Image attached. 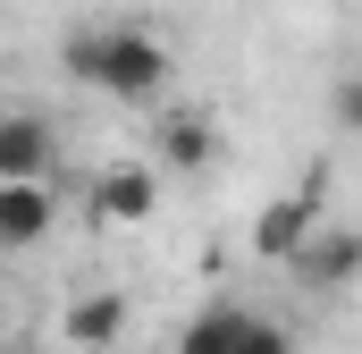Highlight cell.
Here are the masks:
<instances>
[{
    "label": "cell",
    "mask_w": 362,
    "mask_h": 354,
    "mask_svg": "<svg viewBox=\"0 0 362 354\" xmlns=\"http://www.w3.org/2000/svg\"><path fill=\"white\" fill-rule=\"evenodd\" d=\"M59 169V127L42 110H0V185H42Z\"/></svg>",
    "instance_id": "cell-2"
},
{
    "label": "cell",
    "mask_w": 362,
    "mask_h": 354,
    "mask_svg": "<svg viewBox=\"0 0 362 354\" xmlns=\"http://www.w3.org/2000/svg\"><path fill=\"white\" fill-rule=\"evenodd\" d=\"M59 68L76 85L110 93V101H160V85H169V42L144 34V25H76L59 42Z\"/></svg>",
    "instance_id": "cell-1"
},
{
    "label": "cell",
    "mask_w": 362,
    "mask_h": 354,
    "mask_svg": "<svg viewBox=\"0 0 362 354\" xmlns=\"http://www.w3.org/2000/svg\"><path fill=\"white\" fill-rule=\"evenodd\" d=\"M329 110H337V127H346V135H362V76H337Z\"/></svg>",
    "instance_id": "cell-10"
},
{
    "label": "cell",
    "mask_w": 362,
    "mask_h": 354,
    "mask_svg": "<svg viewBox=\"0 0 362 354\" xmlns=\"http://www.w3.org/2000/svg\"><path fill=\"white\" fill-rule=\"evenodd\" d=\"M0 110H8V101H0Z\"/></svg>",
    "instance_id": "cell-12"
},
{
    "label": "cell",
    "mask_w": 362,
    "mask_h": 354,
    "mask_svg": "<svg viewBox=\"0 0 362 354\" xmlns=\"http://www.w3.org/2000/svg\"><path fill=\"white\" fill-rule=\"evenodd\" d=\"M312 228H320V169H303V185L278 194L270 211L253 219V253H262V262H295V253L312 245Z\"/></svg>",
    "instance_id": "cell-3"
},
{
    "label": "cell",
    "mask_w": 362,
    "mask_h": 354,
    "mask_svg": "<svg viewBox=\"0 0 362 354\" xmlns=\"http://www.w3.org/2000/svg\"><path fill=\"white\" fill-rule=\"evenodd\" d=\"M160 161L185 177H202L211 161H219V127H211V110H169L160 118Z\"/></svg>",
    "instance_id": "cell-7"
},
{
    "label": "cell",
    "mask_w": 362,
    "mask_h": 354,
    "mask_svg": "<svg viewBox=\"0 0 362 354\" xmlns=\"http://www.w3.org/2000/svg\"><path fill=\"white\" fill-rule=\"evenodd\" d=\"M286 270H295L303 287H354V278H362V228H329V219H320L312 245H303Z\"/></svg>",
    "instance_id": "cell-5"
},
{
    "label": "cell",
    "mask_w": 362,
    "mask_h": 354,
    "mask_svg": "<svg viewBox=\"0 0 362 354\" xmlns=\"http://www.w3.org/2000/svg\"><path fill=\"white\" fill-rule=\"evenodd\" d=\"M118 329H127V295L118 287H93V295L68 304V346L101 354V346H118Z\"/></svg>",
    "instance_id": "cell-8"
},
{
    "label": "cell",
    "mask_w": 362,
    "mask_h": 354,
    "mask_svg": "<svg viewBox=\"0 0 362 354\" xmlns=\"http://www.w3.org/2000/svg\"><path fill=\"white\" fill-rule=\"evenodd\" d=\"M51 219H59L51 185H0V253L42 245V236H51Z\"/></svg>",
    "instance_id": "cell-6"
},
{
    "label": "cell",
    "mask_w": 362,
    "mask_h": 354,
    "mask_svg": "<svg viewBox=\"0 0 362 354\" xmlns=\"http://www.w3.org/2000/svg\"><path fill=\"white\" fill-rule=\"evenodd\" d=\"M245 329H253L245 304H202V312L177 329V354H236V346H245Z\"/></svg>",
    "instance_id": "cell-9"
},
{
    "label": "cell",
    "mask_w": 362,
    "mask_h": 354,
    "mask_svg": "<svg viewBox=\"0 0 362 354\" xmlns=\"http://www.w3.org/2000/svg\"><path fill=\"white\" fill-rule=\"evenodd\" d=\"M152 202H160V177L144 169V161H110V169L93 177V219L101 228H144Z\"/></svg>",
    "instance_id": "cell-4"
},
{
    "label": "cell",
    "mask_w": 362,
    "mask_h": 354,
    "mask_svg": "<svg viewBox=\"0 0 362 354\" xmlns=\"http://www.w3.org/2000/svg\"><path fill=\"white\" fill-rule=\"evenodd\" d=\"M236 354H295V338H286L278 321H253V329H245V346H236Z\"/></svg>",
    "instance_id": "cell-11"
}]
</instances>
